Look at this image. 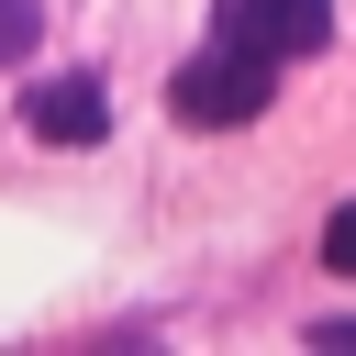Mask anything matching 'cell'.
I'll list each match as a JSON object with an SVG mask.
<instances>
[{"label": "cell", "instance_id": "6", "mask_svg": "<svg viewBox=\"0 0 356 356\" xmlns=\"http://www.w3.org/2000/svg\"><path fill=\"white\" fill-rule=\"evenodd\" d=\"M312 345H345V356H356V312H345V323H312Z\"/></svg>", "mask_w": 356, "mask_h": 356}, {"label": "cell", "instance_id": "5", "mask_svg": "<svg viewBox=\"0 0 356 356\" xmlns=\"http://www.w3.org/2000/svg\"><path fill=\"white\" fill-rule=\"evenodd\" d=\"M323 267H334V278H356V200L323 222Z\"/></svg>", "mask_w": 356, "mask_h": 356}, {"label": "cell", "instance_id": "2", "mask_svg": "<svg viewBox=\"0 0 356 356\" xmlns=\"http://www.w3.org/2000/svg\"><path fill=\"white\" fill-rule=\"evenodd\" d=\"M211 22L234 44H256V56H278V67L334 44V0H211Z\"/></svg>", "mask_w": 356, "mask_h": 356}, {"label": "cell", "instance_id": "1", "mask_svg": "<svg viewBox=\"0 0 356 356\" xmlns=\"http://www.w3.org/2000/svg\"><path fill=\"white\" fill-rule=\"evenodd\" d=\"M267 89H278V56H256V44H211V56H189L178 78H167V111L189 122V134H234V122H256L267 111Z\"/></svg>", "mask_w": 356, "mask_h": 356}, {"label": "cell", "instance_id": "3", "mask_svg": "<svg viewBox=\"0 0 356 356\" xmlns=\"http://www.w3.org/2000/svg\"><path fill=\"white\" fill-rule=\"evenodd\" d=\"M22 122H33L44 145H100V134H111V100H100L89 67H67V78H33V89H22Z\"/></svg>", "mask_w": 356, "mask_h": 356}, {"label": "cell", "instance_id": "4", "mask_svg": "<svg viewBox=\"0 0 356 356\" xmlns=\"http://www.w3.org/2000/svg\"><path fill=\"white\" fill-rule=\"evenodd\" d=\"M33 33H44V0H0V67H22Z\"/></svg>", "mask_w": 356, "mask_h": 356}]
</instances>
